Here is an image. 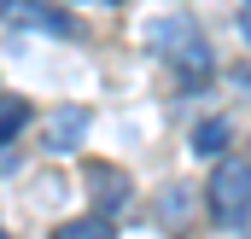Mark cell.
Here are the masks:
<instances>
[{"instance_id": "obj_1", "label": "cell", "mask_w": 251, "mask_h": 239, "mask_svg": "<svg viewBox=\"0 0 251 239\" xmlns=\"http://www.w3.org/2000/svg\"><path fill=\"white\" fill-rule=\"evenodd\" d=\"M210 216L222 228L251 216V164L246 158H222L216 164V175H210Z\"/></svg>"}, {"instance_id": "obj_2", "label": "cell", "mask_w": 251, "mask_h": 239, "mask_svg": "<svg viewBox=\"0 0 251 239\" xmlns=\"http://www.w3.org/2000/svg\"><path fill=\"white\" fill-rule=\"evenodd\" d=\"M0 24H12V29H53V35L70 29V18L53 0H0Z\"/></svg>"}, {"instance_id": "obj_3", "label": "cell", "mask_w": 251, "mask_h": 239, "mask_svg": "<svg viewBox=\"0 0 251 239\" xmlns=\"http://www.w3.org/2000/svg\"><path fill=\"white\" fill-rule=\"evenodd\" d=\"M88 198H94L100 216H117L134 192H128V175L117 169V164H88Z\"/></svg>"}, {"instance_id": "obj_4", "label": "cell", "mask_w": 251, "mask_h": 239, "mask_svg": "<svg viewBox=\"0 0 251 239\" xmlns=\"http://www.w3.org/2000/svg\"><path fill=\"white\" fill-rule=\"evenodd\" d=\"M82 134H88V111H82V105H59V111H47V152H76Z\"/></svg>"}, {"instance_id": "obj_5", "label": "cell", "mask_w": 251, "mask_h": 239, "mask_svg": "<svg viewBox=\"0 0 251 239\" xmlns=\"http://www.w3.org/2000/svg\"><path fill=\"white\" fill-rule=\"evenodd\" d=\"M222 146H228V122H222V117H204V122H199V134H193V152L216 158Z\"/></svg>"}, {"instance_id": "obj_6", "label": "cell", "mask_w": 251, "mask_h": 239, "mask_svg": "<svg viewBox=\"0 0 251 239\" xmlns=\"http://www.w3.org/2000/svg\"><path fill=\"white\" fill-rule=\"evenodd\" d=\"M59 239H117V234H111V222H105V216H82V222H64Z\"/></svg>"}, {"instance_id": "obj_7", "label": "cell", "mask_w": 251, "mask_h": 239, "mask_svg": "<svg viewBox=\"0 0 251 239\" xmlns=\"http://www.w3.org/2000/svg\"><path fill=\"white\" fill-rule=\"evenodd\" d=\"M24 122H29V105H24L18 94H6V99H0V140H12Z\"/></svg>"}, {"instance_id": "obj_8", "label": "cell", "mask_w": 251, "mask_h": 239, "mask_svg": "<svg viewBox=\"0 0 251 239\" xmlns=\"http://www.w3.org/2000/svg\"><path fill=\"white\" fill-rule=\"evenodd\" d=\"M240 29H246V41H251V0H240Z\"/></svg>"}, {"instance_id": "obj_9", "label": "cell", "mask_w": 251, "mask_h": 239, "mask_svg": "<svg viewBox=\"0 0 251 239\" xmlns=\"http://www.w3.org/2000/svg\"><path fill=\"white\" fill-rule=\"evenodd\" d=\"M234 82H240V88H251V70H234Z\"/></svg>"}]
</instances>
